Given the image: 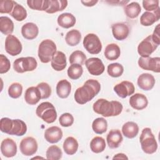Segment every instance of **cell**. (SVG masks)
I'll return each mask as SVG.
<instances>
[{
    "mask_svg": "<svg viewBox=\"0 0 160 160\" xmlns=\"http://www.w3.org/2000/svg\"><path fill=\"white\" fill-rule=\"evenodd\" d=\"M159 46L154 42L151 35L144 39L138 46V52L141 57H148Z\"/></svg>",
    "mask_w": 160,
    "mask_h": 160,
    "instance_id": "cell-8",
    "label": "cell"
},
{
    "mask_svg": "<svg viewBox=\"0 0 160 160\" xmlns=\"http://www.w3.org/2000/svg\"><path fill=\"white\" fill-rule=\"evenodd\" d=\"M82 4H83L84 6H88V7H91L94 6L98 2V1L97 0H91V1H81Z\"/></svg>",
    "mask_w": 160,
    "mask_h": 160,
    "instance_id": "cell-50",
    "label": "cell"
},
{
    "mask_svg": "<svg viewBox=\"0 0 160 160\" xmlns=\"http://www.w3.org/2000/svg\"><path fill=\"white\" fill-rule=\"evenodd\" d=\"M27 4L32 9L46 11L49 6V0H29Z\"/></svg>",
    "mask_w": 160,
    "mask_h": 160,
    "instance_id": "cell-37",
    "label": "cell"
},
{
    "mask_svg": "<svg viewBox=\"0 0 160 160\" xmlns=\"http://www.w3.org/2000/svg\"><path fill=\"white\" fill-rule=\"evenodd\" d=\"M39 33V29L37 25L33 22H27L21 28V34L24 38L32 40L35 39Z\"/></svg>",
    "mask_w": 160,
    "mask_h": 160,
    "instance_id": "cell-22",
    "label": "cell"
},
{
    "mask_svg": "<svg viewBox=\"0 0 160 160\" xmlns=\"http://www.w3.org/2000/svg\"><path fill=\"white\" fill-rule=\"evenodd\" d=\"M22 92V86L19 82L12 83L8 88L9 96L14 99H17L21 96Z\"/></svg>",
    "mask_w": 160,
    "mask_h": 160,
    "instance_id": "cell-42",
    "label": "cell"
},
{
    "mask_svg": "<svg viewBox=\"0 0 160 160\" xmlns=\"http://www.w3.org/2000/svg\"><path fill=\"white\" fill-rule=\"evenodd\" d=\"M76 18L74 15L69 12H64L58 17L57 22L59 26L68 29L74 26L76 24Z\"/></svg>",
    "mask_w": 160,
    "mask_h": 160,
    "instance_id": "cell-24",
    "label": "cell"
},
{
    "mask_svg": "<svg viewBox=\"0 0 160 160\" xmlns=\"http://www.w3.org/2000/svg\"><path fill=\"white\" fill-rule=\"evenodd\" d=\"M10 15L15 20L18 21H22L27 18L28 14L26 9L22 5L16 2Z\"/></svg>",
    "mask_w": 160,
    "mask_h": 160,
    "instance_id": "cell-36",
    "label": "cell"
},
{
    "mask_svg": "<svg viewBox=\"0 0 160 160\" xmlns=\"http://www.w3.org/2000/svg\"><path fill=\"white\" fill-rule=\"evenodd\" d=\"M138 65L144 70L151 71L154 72H160V58L159 57H141L138 59Z\"/></svg>",
    "mask_w": 160,
    "mask_h": 160,
    "instance_id": "cell-10",
    "label": "cell"
},
{
    "mask_svg": "<svg viewBox=\"0 0 160 160\" xmlns=\"http://www.w3.org/2000/svg\"><path fill=\"white\" fill-rule=\"evenodd\" d=\"M59 124L62 127L71 126L74 122V117L70 113L66 112L61 114L59 119Z\"/></svg>",
    "mask_w": 160,
    "mask_h": 160,
    "instance_id": "cell-45",
    "label": "cell"
},
{
    "mask_svg": "<svg viewBox=\"0 0 160 160\" xmlns=\"http://www.w3.org/2000/svg\"><path fill=\"white\" fill-rule=\"evenodd\" d=\"M68 77L74 80L79 79L83 73V68L81 65L78 64H72L68 69Z\"/></svg>",
    "mask_w": 160,
    "mask_h": 160,
    "instance_id": "cell-38",
    "label": "cell"
},
{
    "mask_svg": "<svg viewBox=\"0 0 160 160\" xmlns=\"http://www.w3.org/2000/svg\"><path fill=\"white\" fill-rule=\"evenodd\" d=\"M91 150L94 153H100L106 148V142L104 138L100 136H96L91 141Z\"/></svg>",
    "mask_w": 160,
    "mask_h": 160,
    "instance_id": "cell-34",
    "label": "cell"
},
{
    "mask_svg": "<svg viewBox=\"0 0 160 160\" xmlns=\"http://www.w3.org/2000/svg\"><path fill=\"white\" fill-rule=\"evenodd\" d=\"M12 21L7 16L0 17V31L4 35H10L14 30Z\"/></svg>",
    "mask_w": 160,
    "mask_h": 160,
    "instance_id": "cell-31",
    "label": "cell"
},
{
    "mask_svg": "<svg viewBox=\"0 0 160 160\" xmlns=\"http://www.w3.org/2000/svg\"><path fill=\"white\" fill-rule=\"evenodd\" d=\"M134 90L135 88L133 83L128 81H123L114 87V92L121 98H126L132 95L134 92Z\"/></svg>",
    "mask_w": 160,
    "mask_h": 160,
    "instance_id": "cell-13",
    "label": "cell"
},
{
    "mask_svg": "<svg viewBox=\"0 0 160 160\" xmlns=\"http://www.w3.org/2000/svg\"><path fill=\"white\" fill-rule=\"evenodd\" d=\"M57 50L56 45L51 39L43 40L38 47V57L42 63H48L51 61Z\"/></svg>",
    "mask_w": 160,
    "mask_h": 160,
    "instance_id": "cell-4",
    "label": "cell"
},
{
    "mask_svg": "<svg viewBox=\"0 0 160 160\" xmlns=\"http://www.w3.org/2000/svg\"><path fill=\"white\" fill-rule=\"evenodd\" d=\"M122 140V135L119 129L111 130L106 137L108 145L111 149L118 148L121 144Z\"/></svg>",
    "mask_w": 160,
    "mask_h": 160,
    "instance_id": "cell-19",
    "label": "cell"
},
{
    "mask_svg": "<svg viewBox=\"0 0 160 160\" xmlns=\"http://www.w3.org/2000/svg\"><path fill=\"white\" fill-rule=\"evenodd\" d=\"M86 61V56L85 54L79 50L75 51L71 53L69 56V62L72 64H78L83 65Z\"/></svg>",
    "mask_w": 160,
    "mask_h": 160,
    "instance_id": "cell-41",
    "label": "cell"
},
{
    "mask_svg": "<svg viewBox=\"0 0 160 160\" xmlns=\"http://www.w3.org/2000/svg\"><path fill=\"white\" fill-rule=\"evenodd\" d=\"M122 132L126 138L132 139L138 135L139 132V126L137 123L133 121H128L123 124Z\"/></svg>",
    "mask_w": 160,
    "mask_h": 160,
    "instance_id": "cell-26",
    "label": "cell"
},
{
    "mask_svg": "<svg viewBox=\"0 0 160 160\" xmlns=\"http://www.w3.org/2000/svg\"><path fill=\"white\" fill-rule=\"evenodd\" d=\"M41 94V99H48L51 94V88L47 83L44 82H42L39 83L36 86Z\"/></svg>",
    "mask_w": 160,
    "mask_h": 160,
    "instance_id": "cell-44",
    "label": "cell"
},
{
    "mask_svg": "<svg viewBox=\"0 0 160 160\" xmlns=\"http://www.w3.org/2000/svg\"><path fill=\"white\" fill-rule=\"evenodd\" d=\"M78 142L77 139L72 136L68 137L63 142V149L68 155L74 154L78 149Z\"/></svg>",
    "mask_w": 160,
    "mask_h": 160,
    "instance_id": "cell-28",
    "label": "cell"
},
{
    "mask_svg": "<svg viewBox=\"0 0 160 160\" xmlns=\"http://www.w3.org/2000/svg\"><path fill=\"white\" fill-rule=\"evenodd\" d=\"M36 114L48 124L54 122L57 118V112L55 107L49 102L41 103L36 109Z\"/></svg>",
    "mask_w": 160,
    "mask_h": 160,
    "instance_id": "cell-5",
    "label": "cell"
},
{
    "mask_svg": "<svg viewBox=\"0 0 160 160\" xmlns=\"http://www.w3.org/2000/svg\"><path fill=\"white\" fill-rule=\"evenodd\" d=\"M101 84L96 79H88L78 88L74 93V99L79 104H84L92 100L100 91Z\"/></svg>",
    "mask_w": 160,
    "mask_h": 160,
    "instance_id": "cell-1",
    "label": "cell"
},
{
    "mask_svg": "<svg viewBox=\"0 0 160 160\" xmlns=\"http://www.w3.org/2000/svg\"><path fill=\"white\" fill-rule=\"evenodd\" d=\"M22 46L19 39L14 35H8L5 39V50L11 56H15L22 51Z\"/></svg>",
    "mask_w": 160,
    "mask_h": 160,
    "instance_id": "cell-9",
    "label": "cell"
},
{
    "mask_svg": "<svg viewBox=\"0 0 160 160\" xmlns=\"http://www.w3.org/2000/svg\"><path fill=\"white\" fill-rule=\"evenodd\" d=\"M2 154L6 158H12L17 153V145L15 141L11 138L3 139L1 144Z\"/></svg>",
    "mask_w": 160,
    "mask_h": 160,
    "instance_id": "cell-15",
    "label": "cell"
},
{
    "mask_svg": "<svg viewBox=\"0 0 160 160\" xmlns=\"http://www.w3.org/2000/svg\"><path fill=\"white\" fill-rule=\"evenodd\" d=\"M160 18V8H158L154 12L146 11L140 17V23L144 26H149L158 21Z\"/></svg>",
    "mask_w": 160,
    "mask_h": 160,
    "instance_id": "cell-20",
    "label": "cell"
},
{
    "mask_svg": "<svg viewBox=\"0 0 160 160\" xmlns=\"http://www.w3.org/2000/svg\"><path fill=\"white\" fill-rule=\"evenodd\" d=\"M159 24H158L153 32V34H151L152 40L154 41V42H156L158 45H159L160 44V38H159Z\"/></svg>",
    "mask_w": 160,
    "mask_h": 160,
    "instance_id": "cell-49",
    "label": "cell"
},
{
    "mask_svg": "<svg viewBox=\"0 0 160 160\" xmlns=\"http://www.w3.org/2000/svg\"><path fill=\"white\" fill-rule=\"evenodd\" d=\"M85 49L91 54H98L102 49V44L99 37L93 33L88 34L83 39Z\"/></svg>",
    "mask_w": 160,
    "mask_h": 160,
    "instance_id": "cell-7",
    "label": "cell"
},
{
    "mask_svg": "<svg viewBox=\"0 0 160 160\" xmlns=\"http://www.w3.org/2000/svg\"><path fill=\"white\" fill-rule=\"evenodd\" d=\"M139 141L142 151L146 154L154 153L158 149V143L149 128H145L142 130Z\"/></svg>",
    "mask_w": 160,
    "mask_h": 160,
    "instance_id": "cell-3",
    "label": "cell"
},
{
    "mask_svg": "<svg viewBox=\"0 0 160 160\" xmlns=\"http://www.w3.org/2000/svg\"><path fill=\"white\" fill-rule=\"evenodd\" d=\"M51 64L55 71H62L67 65L65 54L62 51H57L51 59Z\"/></svg>",
    "mask_w": 160,
    "mask_h": 160,
    "instance_id": "cell-23",
    "label": "cell"
},
{
    "mask_svg": "<svg viewBox=\"0 0 160 160\" xmlns=\"http://www.w3.org/2000/svg\"><path fill=\"white\" fill-rule=\"evenodd\" d=\"M11 68L10 61L4 54H0V73L4 74L9 71Z\"/></svg>",
    "mask_w": 160,
    "mask_h": 160,
    "instance_id": "cell-47",
    "label": "cell"
},
{
    "mask_svg": "<svg viewBox=\"0 0 160 160\" xmlns=\"http://www.w3.org/2000/svg\"><path fill=\"white\" fill-rule=\"evenodd\" d=\"M27 131V126L26 123L19 119H12V126L11 131L8 134L21 136L24 135Z\"/></svg>",
    "mask_w": 160,
    "mask_h": 160,
    "instance_id": "cell-27",
    "label": "cell"
},
{
    "mask_svg": "<svg viewBox=\"0 0 160 160\" xmlns=\"http://www.w3.org/2000/svg\"><path fill=\"white\" fill-rule=\"evenodd\" d=\"M71 90V84L66 79L60 80L56 85V94L60 98H67L70 94Z\"/></svg>",
    "mask_w": 160,
    "mask_h": 160,
    "instance_id": "cell-25",
    "label": "cell"
},
{
    "mask_svg": "<svg viewBox=\"0 0 160 160\" xmlns=\"http://www.w3.org/2000/svg\"><path fill=\"white\" fill-rule=\"evenodd\" d=\"M121 54V50L118 45L115 43H111L106 46L104 50V56L109 61L116 60Z\"/></svg>",
    "mask_w": 160,
    "mask_h": 160,
    "instance_id": "cell-29",
    "label": "cell"
},
{
    "mask_svg": "<svg viewBox=\"0 0 160 160\" xmlns=\"http://www.w3.org/2000/svg\"><path fill=\"white\" fill-rule=\"evenodd\" d=\"M41 99V94L37 87L31 86L28 88L24 94L25 101L29 105L36 104Z\"/></svg>",
    "mask_w": 160,
    "mask_h": 160,
    "instance_id": "cell-21",
    "label": "cell"
},
{
    "mask_svg": "<svg viewBox=\"0 0 160 160\" xmlns=\"http://www.w3.org/2000/svg\"><path fill=\"white\" fill-rule=\"evenodd\" d=\"M92 129L94 132L98 134L104 133L108 129L107 121L104 118H98L92 123Z\"/></svg>",
    "mask_w": 160,
    "mask_h": 160,
    "instance_id": "cell-35",
    "label": "cell"
},
{
    "mask_svg": "<svg viewBox=\"0 0 160 160\" xmlns=\"http://www.w3.org/2000/svg\"><path fill=\"white\" fill-rule=\"evenodd\" d=\"M141 11V8L137 2H132L124 7V13L127 17L131 19L137 18Z\"/></svg>",
    "mask_w": 160,
    "mask_h": 160,
    "instance_id": "cell-32",
    "label": "cell"
},
{
    "mask_svg": "<svg viewBox=\"0 0 160 160\" xmlns=\"http://www.w3.org/2000/svg\"><path fill=\"white\" fill-rule=\"evenodd\" d=\"M107 2L111 4H115V5H121V6H123L127 3L129 2L128 1H106Z\"/></svg>",
    "mask_w": 160,
    "mask_h": 160,
    "instance_id": "cell-51",
    "label": "cell"
},
{
    "mask_svg": "<svg viewBox=\"0 0 160 160\" xmlns=\"http://www.w3.org/2000/svg\"><path fill=\"white\" fill-rule=\"evenodd\" d=\"M130 106L134 109L142 110L148 104V100L145 95L141 93H136L131 96L129 101Z\"/></svg>",
    "mask_w": 160,
    "mask_h": 160,
    "instance_id": "cell-18",
    "label": "cell"
},
{
    "mask_svg": "<svg viewBox=\"0 0 160 160\" xmlns=\"http://www.w3.org/2000/svg\"><path fill=\"white\" fill-rule=\"evenodd\" d=\"M113 159H128V158L126 156L125 154H123V153H118L117 154H116L113 158H112Z\"/></svg>",
    "mask_w": 160,
    "mask_h": 160,
    "instance_id": "cell-52",
    "label": "cell"
},
{
    "mask_svg": "<svg viewBox=\"0 0 160 160\" xmlns=\"http://www.w3.org/2000/svg\"><path fill=\"white\" fill-rule=\"evenodd\" d=\"M107 72L110 76L112 78H118L122 74L124 68L122 64L118 62L111 63L108 66Z\"/></svg>",
    "mask_w": 160,
    "mask_h": 160,
    "instance_id": "cell-39",
    "label": "cell"
},
{
    "mask_svg": "<svg viewBox=\"0 0 160 160\" xmlns=\"http://www.w3.org/2000/svg\"><path fill=\"white\" fill-rule=\"evenodd\" d=\"M155 82L154 77L149 73H142L138 76L137 79V84L139 88L144 91L152 89Z\"/></svg>",
    "mask_w": 160,
    "mask_h": 160,
    "instance_id": "cell-16",
    "label": "cell"
},
{
    "mask_svg": "<svg viewBox=\"0 0 160 160\" xmlns=\"http://www.w3.org/2000/svg\"><path fill=\"white\" fill-rule=\"evenodd\" d=\"M122 104L118 101H109L106 99H98L92 106L93 111L104 117L116 116L122 111Z\"/></svg>",
    "mask_w": 160,
    "mask_h": 160,
    "instance_id": "cell-2",
    "label": "cell"
},
{
    "mask_svg": "<svg viewBox=\"0 0 160 160\" xmlns=\"http://www.w3.org/2000/svg\"><path fill=\"white\" fill-rule=\"evenodd\" d=\"M12 119L8 118H2L0 121V129L1 132L9 134L12 129Z\"/></svg>",
    "mask_w": 160,
    "mask_h": 160,
    "instance_id": "cell-46",
    "label": "cell"
},
{
    "mask_svg": "<svg viewBox=\"0 0 160 160\" xmlns=\"http://www.w3.org/2000/svg\"><path fill=\"white\" fill-rule=\"evenodd\" d=\"M85 65L88 72L94 76H99L104 71V65L98 58H90L86 59Z\"/></svg>",
    "mask_w": 160,
    "mask_h": 160,
    "instance_id": "cell-12",
    "label": "cell"
},
{
    "mask_svg": "<svg viewBox=\"0 0 160 160\" xmlns=\"http://www.w3.org/2000/svg\"><path fill=\"white\" fill-rule=\"evenodd\" d=\"M16 2L12 0H2L0 1V12L2 14H11Z\"/></svg>",
    "mask_w": 160,
    "mask_h": 160,
    "instance_id": "cell-43",
    "label": "cell"
},
{
    "mask_svg": "<svg viewBox=\"0 0 160 160\" xmlns=\"http://www.w3.org/2000/svg\"><path fill=\"white\" fill-rule=\"evenodd\" d=\"M63 134L61 129L58 126H53L48 128L44 132V138L49 143H56L62 138Z\"/></svg>",
    "mask_w": 160,
    "mask_h": 160,
    "instance_id": "cell-17",
    "label": "cell"
},
{
    "mask_svg": "<svg viewBox=\"0 0 160 160\" xmlns=\"http://www.w3.org/2000/svg\"><path fill=\"white\" fill-rule=\"evenodd\" d=\"M159 1L158 0H144L142 1V6L147 11H154L159 7Z\"/></svg>",
    "mask_w": 160,
    "mask_h": 160,
    "instance_id": "cell-48",
    "label": "cell"
},
{
    "mask_svg": "<svg viewBox=\"0 0 160 160\" xmlns=\"http://www.w3.org/2000/svg\"><path fill=\"white\" fill-rule=\"evenodd\" d=\"M81 39V34L77 29H72L68 31L65 36V41L67 44L70 46L78 45Z\"/></svg>",
    "mask_w": 160,
    "mask_h": 160,
    "instance_id": "cell-33",
    "label": "cell"
},
{
    "mask_svg": "<svg viewBox=\"0 0 160 160\" xmlns=\"http://www.w3.org/2000/svg\"><path fill=\"white\" fill-rule=\"evenodd\" d=\"M38 145L36 140L32 137H26L21 140L19 144V149L21 153L26 156L34 154L38 150Z\"/></svg>",
    "mask_w": 160,
    "mask_h": 160,
    "instance_id": "cell-11",
    "label": "cell"
},
{
    "mask_svg": "<svg viewBox=\"0 0 160 160\" xmlns=\"http://www.w3.org/2000/svg\"><path fill=\"white\" fill-rule=\"evenodd\" d=\"M111 29L113 37L116 40H124L129 36V28L128 26L124 22H117L113 24L111 26Z\"/></svg>",
    "mask_w": 160,
    "mask_h": 160,
    "instance_id": "cell-14",
    "label": "cell"
},
{
    "mask_svg": "<svg viewBox=\"0 0 160 160\" xmlns=\"http://www.w3.org/2000/svg\"><path fill=\"white\" fill-rule=\"evenodd\" d=\"M38 66V62L33 57H22L16 59L13 62V68L18 73L32 71Z\"/></svg>",
    "mask_w": 160,
    "mask_h": 160,
    "instance_id": "cell-6",
    "label": "cell"
},
{
    "mask_svg": "<svg viewBox=\"0 0 160 160\" xmlns=\"http://www.w3.org/2000/svg\"><path fill=\"white\" fill-rule=\"evenodd\" d=\"M46 158L51 160H58L62 158V152L60 148L56 145L49 146L46 152Z\"/></svg>",
    "mask_w": 160,
    "mask_h": 160,
    "instance_id": "cell-40",
    "label": "cell"
},
{
    "mask_svg": "<svg viewBox=\"0 0 160 160\" xmlns=\"http://www.w3.org/2000/svg\"><path fill=\"white\" fill-rule=\"evenodd\" d=\"M68 6V1L65 0H49V6L46 11L47 13L52 14L62 11Z\"/></svg>",
    "mask_w": 160,
    "mask_h": 160,
    "instance_id": "cell-30",
    "label": "cell"
}]
</instances>
